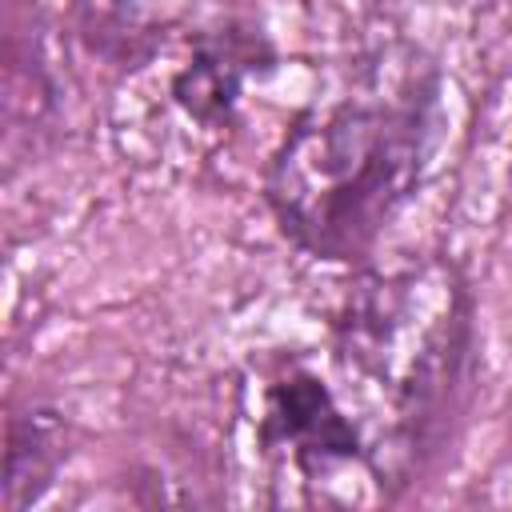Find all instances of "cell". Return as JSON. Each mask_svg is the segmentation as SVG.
<instances>
[{"instance_id": "cell-2", "label": "cell", "mask_w": 512, "mask_h": 512, "mask_svg": "<svg viewBox=\"0 0 512 512\" xmlns=\"http://www.w3.org/2000/svg\"><path fill=\"white\" fill-rule=\"evenodd\" d=\"M476 352V296L440 256L360 272L336 316V356L376 392L388 424L372 440L380 488H404L444 448Z\"/></svg>"}, {"instance_id": "cell-4", "label": "cell", "mask_w": 512, "mask_h": 512, "mask_svg": "<svg viewBox=\"0 0 512 512\" xmlns=\"http://www.w3.org/2000/svg\"><path fill=\"white\" fill-rule=\"evenodd\" d=\"M276 68V52L264 32L248 24H224L200 32L172 72V104L200 128L224 132L236 124L244 88Z\"/></svg>"}, {"instance_id": "cell-1", "label": "cell", "mask_w": 512, "mask_h": 512, "mask_svg": "<svg viewBox=\"0 0 512 512\" xmlns=\"http://www.w3.org/2000/svg\"><path fill=\"white\" fill-rule=\"evenodd\" d=\"M436 72L304 108L264 164L280 236L324 264H364L416 196L436 140Z\"/></svg>"}, {"instance_id": "cell-5", "label": "cell", "mask_w": 512, "mask_h": 512, "mask_svg": "<svg viewBox=\"0 0 512 512\" xmlns=\"http://www.w3.org/2000/svg\"><path fill=\"white\" fill-rule=\"evenodd\" d=\"M68 420L48 404H28L8 416L4 428V480L0 508L24 512L48 496L60 468L68 464Z\"/></svg>"}, {"instance_id": "cell-3", "label": "cell", "mask_w": 512, "mask_h": 512, "mask_svg": "<svg viewBox=\"0 0 512 512\" xmlns=\"http://www.w3.org/2000/svg\"><path fill=\"white\" fill-rule=\"evenodd\" d=\"M256 444L304 484L336 480L360 464L372 472V436L340 404L332 384L304 364H284L264 380L256 404Z\"/></svg>"}]
</instances>
